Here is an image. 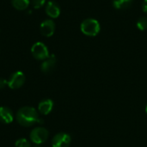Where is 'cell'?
Here are the masks:
<instances>
[{"label":"cell","instance_id":"cell-1","mask_svg":"<svg viewBox=\"0 0 147 147\" xmlns=\"http://www.w3.org/2000/svg\"><path fill=\"white\" fill-rule=\"evenodd\" d=\"M17 122L23 127H30L34 124H42L43 121L39 117L38 112L32 107H23L16 113Z\"/></svg>","mask_w":147,"mask_h":147},{"label":"cell","instance_id":"cell-2","mask_svg":"<svg viewBox=\"0 0 147 147\" xmlns=\"http://www.w3.org/2000/svg\"><path fill=\"white\" fill-rule=\"evenodd\" d=\"M80 29L84 34L93 37L99 34L101 30V26L97 20L94 18H87L82 22L80 25Z\"/></svg>","mask_w":147,"mask_h":147},{"label":"cell","instance_id":"cell-3","mask_svg":"<svg viewBox=\"0 0 147 147\" xmlns=\"http://www.w3.org/2000/svg\"><path fill=\"white\" fill-rule=\"evenodd\" d=\"M31 53L38 60H45L50 56L48 48L42 42H35L31 47Z\"/></svg>","mask_w":147,"mask_h":147},{"label":"cell","instance_id":"cell-4","mask_svg":"<svg viewBox=\"0 0 147 147\" xmlns=\"http://www.w3.org/2000/svg\"><path fill=\"white\" fill-rule=\"evenodd\" d=\"M30 140L36 145L44 143L48 138V131L42 127H37L34 128L30 133Z\"/></svg>","mask_w":147,"mask_h":147},{"label":"cell","instance_id":"cell-5","mask_svg":"<svg viewBox=\"0 0 147 147\" xmlns=\"http://www.w3.org/2000/svg\"><path fill=\"white\" fill-rule=\"evenodd\" d=\"M25 75L22 71L14 72L8 80V86L12 90H17L21 88L25 83Z\"/></svg>","mask_w":147,"mask_h":147},{"label":"cell","instance_id":"cell-6","mask_svg":"<svg viewBox=\"0 0 147 147\" xmlns=\"http://www.w3.org/2000/svg\"><path fill=\"white\" fill-rule=\"evenodd\" d=\"M71 139V136L65 133L57 134L52 140L53 147H69Z\"/></svg>","mask_w":147,"mask_h":147},{"label":"cell","instance_id":"cell-7","mask_svg":"<svg viewBox=\"0 0 147 147\" xmlns=\"http://www.w3.org/2000/svg\"><path fill=\"white\" fill-rule=\"evenodd\" d=\"M40 30L42 35L46 37H51L55 31V22L52 19H47L41 22Z\"/></svg>","mask_w":147,"mask_h":147},{"label":"cell","instance_id":"cell-8","mask_svg":"<svg viewBox=\"0 0 147 147\" xmlns=\"http://www.w3.org/2000/svg\"><path fill=\"white\" fill-rule=\"evenodd\" d=\"M45 10H46L47 15L50 18H53V19L59 17V15H60V8H59V5L56 2H53V1H49L47 3L46 8H45Z\"/></svg>","mask_w":147,"mask_h":147},{"label":"cell","instance_id":"cell-9","mask_svg":"<svg viewBox=\"0 0 147 147\" xmlns=\"http://www.w3.org/2000/svg\"><path fill=\"white\" fill-rule=\"evenodd\" d=\"M55 65H56V58L54 55H51L42 62L40 65V69L44 73H50L51 71H53Z\"/></svg>","mask_w":147,"mask_h":147},{"label":"cell","instance_id":"cell-10","mask_svg":"<svg viewBox=\"0 0 147 147\" xmlns=\"http://www.w3.org/2000/svg\"><path fill=\"white\" fill-rule=\"evenodd\" d=\"M13 114L12 111L7 107L0 108V121L4 124H9L13 121Z\"/></svg>","mask_w":147,"mask_h":147},{"label":"cell","instance_id":"cell-11","mask_svg":"<svg viewBox=\"0 0 147 147\" xmlns=\"http://www.w3.org/2000/svg\"><path fill=\"white\" fill-rule=\"evenodd\" d=\"M53 108V102L51 99H45L38 105V111L41 115H48Z\"/></svg>","mask_w":147,"mask_h":147},{"label":"cell","instance_id":"cell-12","mask_svg":"<svg viewBox=\"0 0 147 147\" xmlns=\"http://www.w3.org/2000/svg\"><path fill=\"white\" fill-rule=\"evenodd\" d=\"M134 0H113V5L117 9H128Z\"/></svg>","mask_w":147,"mask_h":147},{"label":"cell","instance_id":"cell-13","mask_svg":"<svg viewBox=\"0 0 147 147\" xmlns=\"http://www.w3.org/2000/svg\"><path fill=\"white\" fill-rule=\"evenodd\" d=\"M11 3L16 9L25 10L28 7L30 2L29 0H11Z\"/></svg>","mask_w":147,"mask_h":147},{"label":"cell","instance_id":"cell-14","mask_svg":"<svg viewBox=\"0 0 147 147\" xmlns=\"http://www.w3.org/2000/svg\"><path fill=\"white\" fill-rule=\"evenodd\" d=\"M137 28L141 30L145 31L147 29V16H142L140 17L137 22Z\"/></svg>","mask_w":147,"mask_h":147},{"label":"cell","instance_id":"cell-15","mask_svg":"<svg viewBox=\"0 0 147 147\" xmlns=\"http://www.w3.org/2000/svg\"><path fill=\"white\" fill-rule=\"evenodd\" d=\"M15 145H16V147H31V145L28 142V140H27L24 138L17 140Z\"/></svg>","mask_w":147,"mask_h":147},{"label":"cell","instance_id":"cell-16","mask_svg":"<svg viewBox=\"0 0 147 147\" xmlns=\"http://www.w3.org/2000/svg\"><path fill=\"white\" fill-rule=\"evenodd\" d=\"M31 3H32L33 7L34 9H40V8H41L42 6L45 5L46 0H32Z\"/></svg>","mask_w":147,"mask_h":147},{"label":"cell","instance_id":"cell-17","mask_svg":"<svg viewBox=\"0 0 147 147\" xmlns=\"http://www.w3.org/2000/svg\"><path fill=\"white\" fill-rule=\"evenodd\" d=\"M6 84H8V81H6L5 79H3V78H0V89L4 88Z\"/></svg>","mask_w":147,"mask_h":147},{"label":"cell","instance_id":"cell-18","mask_svg":"<svg viewBox=\"0 0 147 147\" xmlns=\"http://www.w3.org/2000/svg\"><path fill=\"white\" fill-rule=\"evenodd\" d=\"M142 9L146 14H147V0L143 1V3H142Z\"/></svg>","mask_w":147,"mask_h":147},{"label":"cell","instance_id":"cell-19","mask_svg":"<svg viewBox=\"0 0 147 147\" xmlns=\"http://www.w3.org/2000/svg\"><path fill=\"white\" fill-rule=\"evenodd\" d=\"M34 147H40V146H39L38 145H36V146H34Z\"/></svg>","mask_w":147,"mask_h":147},{"label":"cell","instance_id":"cell-20","mask_svg":"<svg viewBox=\"0 0 147 147\" xmlns=\"http://www.w3.org/2000/svg\"><path fill=\"white\" fill-rule=\"evenodd\" d=\"M146 114H147V105H146Z\"/></svg>","mask_w":147,"mask_h":147}]
</instances>
